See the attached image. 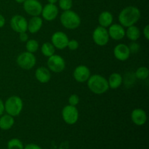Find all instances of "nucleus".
I'll use <instances>...</instances> for the list:
<instances>
[{"instance_id":"1","label":"nucleus","mask_w":149,"mask_h":149,"mask_svg":"<svg viewBox=\"0 0 149 149\" xmlns=\"http://www.w3.org/2000/svg\"><path fill=\"white\" fill-rule=\"evenodd\" d=\"M141 13L139 9L135 6H128L125 7L118 16L119 24L123 27L133 26L141 18Z\"/></svg>"},{"instance_id":"2","label":"nucleus","mask_w":149,"mask_h":149,"mask_svg":"<svg viewBox=\"0 0 149 149\" xmlns=\"http://www.w3.org/2000/svg\"><path fill=\"white\" fill-rule=\"evenodd\" d=\"M87 81L88 88L94 94H103L109 89L108 80L100 74L91 75Z\"/></svg>"},{"instance_id":"3","label":"nucleus","mask_w":149,"mask_h":149,"mask_svg":"<svg viewBox=\"0 0 149 149\" xmlns=\"http://www.w3.org/2000/svg\"><path fill=\"white\" fill-rule=\"evenodd\" d=\"M60 20L62 26L69 30L77 29L81 24V18L79 15L71 10L63 11L60 17Z\"/></svg>"},{"instance_id":"4","label":"nucleus","mask_w":149,"mask_h":149,"mask_svg":"<svg viewBox=\"0 0 149 149\" xmlns=\"http://www.w3.org/2000/svg\"><path fill=\"white\" fill-rule=\"evenodd\" d=\"M23 103L19 96L13 95L8 97L4 103V111L12 116H17L21 113Z\"/></svg>"},{"instance_id":"5","label":"nucleus","mask_w":149,"mask_h":149,"mask_svg":"<svg viewBox=\"0 0 149 149\" xmlns=\"http://www.w3.org/2000/svg\"><path fill=\"white\" fill-rule=\"evenodd\" d=\"M36 59L33 53L24 52L20 54L17 58V63L19 66L24 70H31L35 66Z\"/></svg>"},{"instance_id":"6","label":"nucleus","mask_w":149,"mask_h":149,"mask_svg":"<svg viewBox=\"0 0 149 149\" xmlns=\"http://www.w3.org/2000/svg\"><path fill=\"white\" fill-rule=\"evenodd\" d=\"M79 111L76 106L68 105L62 110V117L64 122L70 125H74L79 119Z\"/></svg>"},{"instance_id":"7","label":"nucleus","mask_w":149,"mask_h":149,"mask_svg":"<svg viewBox=\"0 0 149 149\" xmlns=\"http://www.w3.org/2000/svg\"><path fill=\"white\" fill-rule=\"evenodd\" d=\"M109 35L106 28L97 26L93 33V39L95 43L98 46H105L109 42Z\"/></svg>"},{"instance_id":"8","label":"nucleus","mask_w":149,"mask_h":149,"mask_svg":"<svg viewBox=\"0 0 149 149\" xmlns=\"http://www.w3.org/2000/svg\"><path fill=\"white\" fill-rule=\"evenodd\" d=\"M47 66L49 70L52 72L61 73L65 68V60L61 55L54 54L48 58Z\"/></svg>"},{"instance_id":"9","label":"nucleus","mask_w":149,"mask_h":149,"mask_svg":"<svg viewBox=\"0 0 149 149\" xmlns=\"http://www.w3.org/2000/svg\"><path fill=\"white\" fill-rule=\"evenodd\" d=\"M23 4V9L31 16H39L42 13L43 7L38 0H26Z\"/></svg>"},{"instance_id":"10","label":"nucleus","mask_w":149,"mask_h":149,"mask_svg":"<svg viewBox=\"0 0 149 149\" xmlns=\"http://www.w3.org/2000/svg\"><path fill=\"white\" fill-rule=\"evenodd\" d=\"M10 26L14 31L18 33L26 32L28 29V21L23 16L15 15L10 20Z\"/></svg>"},{"instance_id":"11","label":"nucleus","mask_w":149,"mask_h":149,"mask_svg":"<svg viewBox=\"0 0 149 149\" xmlns=\"http://www.w3.org/2000/svg\"><path fill=\"white\" fill-rule=\"evenodd\" d=\"M68 37L64 32L56 31L52 35L51 42L56 49H63L67 47L68 42Z\"/></svg>"},{"instance_id":"12","label":"nucleus","mask_w":149,"mask_h":149,"mask_svg":"<svg viewBox=\"0 0 149 149\" xmlns=\"http://www.w3.org/2000/svg\"><path fill=\"white\" fill-rule=\"evenodd\" d=\"M91 76L90 69L87 66L84 65H80L76 67L73 73V77L74 79L79 83H84L88 80Z\"/></svg>"},{"instance_id":"13","label":"nucleus","mask_w":149,"mask_h":149,"mask_svg":"<svg viewBox=\"0 0 149 149\" xmlns=\"http://www.w3.org/2000/svg\"><path fill=\"white\" fill-rule=\"evenodd\" d=\"M58 12H59V10H58V7L55 4L48 3L42 8L41 15L45 20L52 21L56 18L58 15Z\"/></svg>"},{"instance_id":"14","label":"nucleus","mask_w":149,"mask_h":149,"mask_svg":"<svg viewBox=\"0 0 149 149\" xmlns=\"http://www.w3.org/2000/svg\"><path fill=\"white\" fill-rule=\"evenodd\" d=\"M130 51L129 47L125 44H119L113 49V55L117 60L125 61L130 56Z\"/></svg>"},{"instance_id":"15","label":"nucleus","mask_w":149,"mask_h":149,"mask_svg":"<svg viewBox=\"0 0 149 149\" xmlns=\"http://www.w3.org/2000/svg\"><path fill=\"white\" fill-rule=\"evenodd\" d=\"M108 32H109V37L116 41L121 40L125 36V27L118 23L111 25L109 28Z\"/></svg>"},{"instance_id":"16","label":"nucleus","mask_w":149,"mask_h":149,"mask_svg":"<svg viewBox=\"0 0 149 149\" xmlns=\"http://www.w3.org/2000/svg\"><path fill=\"white\" fill-rule=\"evenodd\" d=\"M131 119L137 126L145 125L147 121V115L142 109H135L131 113Z\"/></svg>"},{"instance_id":"17","label":"nucleus","mask_w":149,"mask_h":149,"mask_svg":"<svg viewBox=\"0 0 149 149\" xmlns=\"http://www.w3.org/2000/svg\"><path fill=\"white\" fill-rule=\"evenodd\" d=\"M35 77L38 81L42 83V84H45V83L49 82L50 80V71L45 67H39L38 68H36V71H35Z\"/></svg>"},{"instance_id":"18","label":"nucleus","mask_w":149,"mask_h":149,"mask_svg":"<svg viewBox=\"0 0 149 149\" xmlns=\"http://www.w3.org/2000/svg\"><path fill=\"white\" fill-rule=\"evenodd\" d=\"M43 21L39 16H33L28 21L27 30L31 33H36L42 29Z\"/></svg>"},{"instance_id":"19","label":"nucleus","mask_w":149,"mask_h":149,"mask_svg":"<svg viewBox=\"0 0 149 149\" xmlns=\"http://www.w3.org/2000/svg\"><path fill=\"white\" fill-rule=\"evenodd\" d=\"M113 20V15L109 11H103L99 15L98 23L100 26L104 28L109 27Z\"/></svg>"},{"instance_id":"20","label":"nucleus","mask_w":149,"mask_h":149,"mask_svg":"<svg viewBox=\"0 0 149 149\" xmlns=\"http://www.w3.org/2000/svg\"><path fill=\"white\" fill-rule=\"evenodd\" d=\"M14 117L9 114H2L0 116V129L2 130H8L14 125Z\"/></svg>"},{"instance_id":"21","label":"nucleus","mask_w":149,"mask_h":149,"mask_svg":"<svg viewBox=\"0 0 149 149\" xmlns=\"http://www.w3.org/2000/svg\"><path fill=\"white\" fill-rule=\"evenodd\" d=\"M108 82H109V88L114 90V89L119 88L122 85L123 82V78H122V76L119 73H113L109 77Z\"/></svg>"},{"instance_id":"22","label":"nucleus","mask_w":149,"mask_h":149,"mask_svg":"<svg viewBox=\"0 0 149 149\" xmlns=\"http://www.w3.org/2000/svg\"><path fill=\"white\" fill-rule=\"evenodd\" d=\"M125 36L132 42H136L141 36V31L135 25L129 26L125 31Z\"/></svg>"},{"instance_id":"23","label":"nucleus","mask_w":149,"mask_h":149,"mask_svg":"<svg viewBox=\"0 0 149 149\" xmlns=\"http://www.w3.org/2000/svg\"><path fill=\"white\" fill-rule=\"evenodd\" d=\"M41 51H42V53L43 54V55L49 58V57L52 56V55L55 54V47L50 42H45L42 45Z\"/></svg>"},{"instance_id":"24","label":"nucleus","mask_w":149,"mask_h":149,"mask_svg":"<svg viewBox=\"0 0 149 149\" xmlns=\"http://www.w3.org/2000/svg\"><path fill=\"white\" fill-rule=\"evenodd\" d=\"M136 78L141 80H146L148 77L149 71L147 67L141 66L136 70L135 73Z\"/></svg>"},{"instance_id":"25","label":"nucleus","mask_w":149,"mask_h":149,"mask_svg":"<svg viewBox=\"0 0 149 149\" xmlns=\"http://www.w3.org/2000/svg\"><path fill=\"white\" fill-rule=\"evenodd\" d=\"M39 42L35 39H29L26 42V48L27 52L34 53L39 49Z\"/></svg>"},{"instance_id":"26","label":"nucleus","mask_w":149,"mask_h":149,"mask_svg":"<svg viewBox=\"0 0 149 149\" xmlns=\"http://www.w3.org/2000/svg\"><path fill=\"white\" fill-rule=\"evenodd\" d=\"M23 143L17 138H13L7 143V149H23Z\"/></svg>"},{"instance_id":"27","label":"nucleus","mask_w":149,"mask_h":149,"mask_svg":"<svg viewBox=\"0 0 149 149\" xmlns=\"http://www.w3.org/2000/svg\"><path fill=\"white\" fill-rule=\"evenodd\" d=\"M72 0H59V7L63 11L69 10L72 8Z\"/></svg>"},{"instance_id":"28","label":"nucleus","mask_w":149,"mask_h":149,"mask_svg":"<svg viewBox=\"0 0 149 149\" xmlns=\"http://www.w3.org/2000/svg\"><path fill=\"white\" fill-rule=\"evenodd\" d=\"M79 47V43L77 40L76 39H71V40H68V45H67V47H68V49L70 50H77V49Z\"/></svg>"},{"instance_id":"29","label":"nucleus","mask_w":149,"mask_h":149,"mask_svg":"<svg viewBox=\"0 0 149 149\" xmlns=\"http://www.w3.org/2000/svg\"><path fill=\"white\" fill-rule=\"evenodd\" d=\"M68 103L71 106H77L79 103V95L76 94H73L70 95L69 98H68Z\"/></svg>"},{"instance_id":"30","label":"nucleus","mask_w":149,"mask_h":149,"mask_svg":"<svg viewBox=\"0 0 149 149\" xmlns=\"http://www.w3.org/2000/svg\"><path fill=\"white\" fill-rule=\"evenodd\" d=\"M128 47H129L130 53H137L140 50V45L136 42H132V43L130 44Z\"/></svg>"},{"instance_id":"31","label":"nucleus","mask_w":149,"mask_h":149,"mask_svg":"<svg viewBox=\"0 0 149 149\" xmlns=\"http://www.w3.org/2000/svg\"><path fill=\"white\" fill-rule=\"evenodd\" d=\"M19 39L21 42H27L29 40V36L26 33V32H22V33H19Z\"/></svg>"},{"instance_id":"32","label":"nucleus","mask_w":149,"mask_h":149,"mask_svg":"<svg viewBox=\"0 0 149 149\" xmlns=\"http://www.w3.org/2000/svg\"><path fill=\"white\" fill-rule=\"evenodd\" d=\"M23 149H42L39 146L33 143H29L26 145Z\"/></svg>"},{"instance_id":"33","label":"nucleus","mask_w":149,"mask_h":149,"mask_svg":"<svg viewBox=\"0 0 149 149\" xmlns=\"http://www.w3.org/2000/svg\"><path fill=\"white\" fill-rule=\"evenodd\" d=\"M143 35L145 36L146 39H149V25H146L143 29Z\"/></svg>"},{"instance_id":"34","label":"nucleus","mask_w":149,"mask_h":149,"mask_svg":"<svg viewBox=\"0 0 149 149\" xmlns=\"http://www.w3.org/2000/svg\"><path fill=\"white\" fill-rule=\"evenodd\" d=\"M4 103L0 99V116L4 114Z\"/></svg>"},{"instance_id":"35","label":"nucleus","mask_w":149,"mask_h":149,"mask_svg":"<svg viewBox=\"0 0 149 149\" xmlns=\"http://www.w3.org/2000/svg\"><path fill=\"white\" fill-rule=\"evenodd\" d=\"M5 22L6 20H5V18H4V17L2 15L0 14V29L2 28L3 26L5 25Z\"/></svg>"},{"instance_id":"36","label":"nucleus","mask_w":149,"mask_h":149,"mask_svg":"<svg viewBox=\"0 0 149 149\" xmlns=\"http://www.w3.org/2000/svg\"><path fill=\"white\" fill-rule=\"evenodd\" d=\"M58 1V0H47L48 3H49V4H56Z\"/></svg>"},{"instance_id":"37","label":"nucleus","mask_w":149,"mask_h":149,"mask_svg":"<svg viewBox=\"0 0 149 149\" xmlns=\"http://www.w3.org/2000/svg\"><path fill=\"white\" fill-rule=\"evenodd\" d=\"M15 1L17 3H19V4H21V3L24 2V1H26V0H15Z\"/></svg>"}]
</instances>
